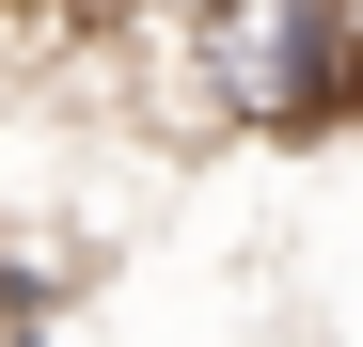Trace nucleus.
I'll return each mask as SVG.
<instances>
[{
	"instance_id": "nucleus-1",
	"label": "nucleus",
	"mask_w": 363,
	"mask_h": 347,
	"mask_svg": "<svg viewBox=\"0 0 363 347\" xmlns=\"http://www.w3.org/2000/svg\"><path fill=\"white\" fill-rule=\"evenodd\" d=\"M190 79L221 127L316 142L363 110V32H347V0H190Z\"/></svg>"
}]
</instances>
